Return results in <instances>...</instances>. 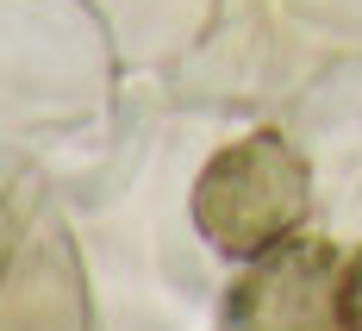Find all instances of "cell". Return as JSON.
Listing matches in <instances>:
<instances>
[{
    "label": "cell",
    "instance_id": "obj_1",
    "mask_svg": "<svg viewBox=\"0 0 362 331\" xmlns=\"http://www.w3.org/2000/svg\"><path fill=\"white\" fill-rule=\"evenodd\" d=\"M306 219H313V169L281 132L231 138L194 182V225L218 257L250 262L300 238Z\"/></svg>",
    "mask_w": 362,
    "mask_h": 331
},
{
    "label": "cell",
    "instance_id": "obj_2",
    "mask_svg": "<svg viewBox=\"0 0 362 331\" xmlns=\"http://www.w3.org/2000/svg\"><path fill=\"white\" fill-rule=\"evenodd\" d=\"M225 331H344V250L288 238L231 281Z\"/></svg>",
    "mask_w": 362,
    "mask_h": 331
},
{
    "label": "cell",
    "instance_id": "obj_3",
    "mask_svg": "<svg viewBox=\"0 0 362 331\" xmlns=\"http://www.w3.org/2000/svg\"><path fill=\"white\" fill-rule=\"evenodd\" d=\"M344 331H362V250L344 257Z\"/></svg>",
    "mask_w": 362,
    "mask_h": 331
}]
</instances>
